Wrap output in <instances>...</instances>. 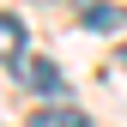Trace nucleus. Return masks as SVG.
Here are the masks:
<instances>
[{"label": "nucleus", "instance_id": "5", "mask_svg": "<svg viewBox=\"0 0 127 127\" xmlns=\"http://www.w3.org/2000/svg\"><path fill=\"white\" fill-rule=\"evenodd\" d=\"M121 67H127V55H121Z\"/></svg>", "mask_w": 127, "mask_h": 127}, {"label": "nucleus", "instance_id": "2", "mask_svg": "<svg viewBox=\"0 0 127 127\" xmlns=\"http://www.w3.org/2000/svg\"><path fill=\"white\" fill-rule=\"evenodd\" d=\"M24 85H30V91H61L67 79H61L55 61H30V67H24Z\"/></svg>", "mask_w": 127, "mask_h": 127}, {"label": "nucleus", "instance_id": "1", "mask_svg": "<svg viewBox=\"0 0 127 127\" xmlns=\"http://www.w3.org/2000/svg\"><path fill=\"white\" fill-rule=\"evenodd\" d=\"M24 55V18L0 12V61H18Z\"/></svg>", "mask_w": 127, "mask_h": 127}, {"label": "nucleus", "instance_id": "3", "mask_svg": "<svg viewBox=\"0 0 127 127\" xmlns=\"http://www.w3.org/2000/svg\"><path fill=\"white\" fill-rule=\"evenodd\" d=\"M30 127H91V121H85V109H36Z\"/></svg>", "mask_w": 127, "mask_h": 127}, {"label": "nucleus", "instance_id": "4", "mask_svg": "<svg viewBox=\"0 0 127 127\" xmlns=\"http://www.w3.org/2000/svg\"><path fill=\"white\" fill-rule=\"evenodd\" d=\"M85 30H121V6L91 0V6H85Z\"/></svg>", "mask_w": 127, "mask_h": 127}]
</instances>
